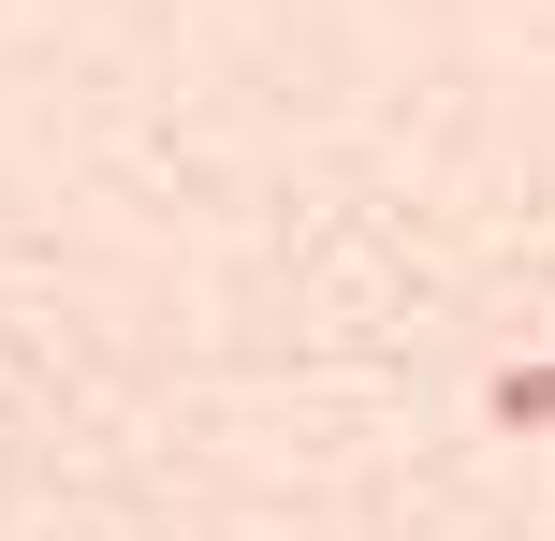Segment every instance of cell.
<instances>
[{
    "label": "cell",
    "instance_id": "6da1fadb",
    "mask_svg": "<svg viewBox=\"0 0 555 541\" xmlns=\"http://www.w3.org/2000/svg\"><path fill=\"white\" fill-rule=\"evenodd\" d=\"M498 425H512V439L555 425V366H512V381H498Z\"/></svg>",
    "mask_w": 555,
    "mask_h": 541
}]
</instances>
